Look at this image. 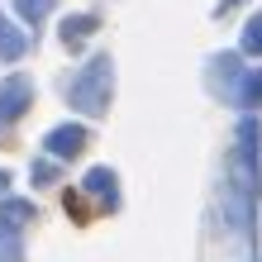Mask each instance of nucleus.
I'll list each match as a JSON object with an SVG mask.
<instances>
[{
	"label": "nucleus",
	"mask_w": 262,
	"mask_h": 262,
	"mask_svg": "<svg viewBox=\"0 0 262 262\" xmlns=\"http://www.w3.org/2000/svg\"><path fill=\"white\" fill-rule=\"evenodd\" d=\"M253 143H257V119L238 124V143L229 152V181H224V214L238 234H248L253 224V195H257V162H253Z\"/></svg>",
	"instance_id": "obj_1"
},
{
	"label": "nucleus",
	"mask_w": 262,
	"mask_h": 262,
	"mask_svg": "<svg viewBox=\"0 0 262 262\" xmlns=\"http://www.w3.org/2000/svg\"><path fill=\"white\" fill-rule=\"evenodd\" d=\"M110 91H115V62H110V53H100V57H91V62L72 76L67 100H72L76 115L100 119L105 110H110Z\"/></svg>",
	"instance_id": "obj_2"
},
{
	"label": "nucleus",
	"mask_w": 262,
	"mask_h": 262,
	"mask_svg": "<svg viewBox=\"0 0 262 262\" xmlns=\"http://www.w3.org/2000/svg\"><path fill=\"white\" fill-rule=\"evenodd\" d=\"M29 105H34V81H29V76H5V81H0V129L14 124Z\"/></svg>",
	"instance_id": "obj_3"
},
{
	"label": "nucleus",
	"mask_w": 262,
	"mask_h": 262,
	"mask_svg": "<svg viewBox=\"0 0 262 262\" xmlns=\"http://www.w3.org/2000/svg\"><path fill=\"white\" fill-rule=\"evenodd\" d=\"M86 143H91L86 124H57V129H48V138H43V152H48V158H76Z\"/></svg>",
	"instance_id": "obj_4"
},
{
	"label": "nucleus",
	"mask_w": 262,
	"mask_h": 262,
	"mask_svg": "<svg viewBox=\"0 0 262 262\" xmlns=\"http://www.w3.org/2000/svg\"><path fill=\"white\" fill-rule=\"evenodd\" d=\"M57 34H62V43H67V48H81V43L96 34V14H67Z\"/></svg>",
	"instance_id": "obj_5"
},
{
	"label": "nucleus",
	"mask_w": 262,
	"mask_h": 262,
	"mask_svg": "<svg viewBox=\"0 0 262 262\" xmlns=\"http://www.w3.org/2000/svg\"><path fill=\"white\" fill-rule=\"evenodd\" d=\"M29 48V38H24V29H14L10 19H0V62H19Z\"/></svg>",
	"instance_id": "obj_6"
},
{
	"label": "nucleus",
	"mask_w": 262,
	"mask_h": 262,
	"mask_svg": "<svg viewBox=\"0 0 262 262\" xmlns=\"http://www.w3.org/2000/svg\"><path fill=\"white\" fill-rule=\"evenodd\" d=\"M115 181H119V177L110 172V167H91L81 186H86L91 195H100V200H110V205H115V195H119V186H115Z\"/></svg>",
	"instance_id": "obj_7"
},
{
	"label": "nucleus",
	"mask_w": 262,
	"mask_h": 262,
	"mask_svg": "<svg viewBox=\"0 0 262 262\" xmlns=\"http://www.w3.org/2000/svg\"><path fill=\"white\" fill-rule=\"evenodd\" d=\"M29 220H38V210H34V200H5L0 205V224H10V229H19Z\"/></svg>",
	"instance_id": "obj_8"
},
{
	"label": "nucleus",
	"mask_w": 262,
	"mask_h": 262,
	"mask_svg": "<svg viewBox=\"0 0 262 262\" xmlns=\"http://www.w3.org/2000/svg\"><path fill=\"white\" fill-rule=\"evenodd\" d=\"M248 57H262V14H253L248 24H243V43H238Z\"/></svg>",
	"instance_id": "obj_9"
},
{
	"label": "nucleus",
	"mask_w": 262,
	"mask_h": 262,
	"mask_svg": "<svg viewBox=\"0 0 262 262\" xmlns=\"http://www.w3.org/2000/svg\"><path fill=\"white\" fill-rule=\"evenodd\" d=\"M238 105H262V67H253L238 86Z\"/></svg>",
	"instance_id": "obj_10"
},
{
	"label": "nucleus",
	"mask_w": 262,
	"mask_h": 262,
	"mask_svg": "<svg viewBox=\"0 0 262 262\" xmlns=\"http://www.w3.org/2000/svg\"><path fill=\"white\" fill-rule=\"evenodd\" d=\"M53 5H57V0H14V10H19V19H29V24H38L43 14H53Z\"/></svg>",
	"instance_id": "obj_11"
},
{
	"label": "nucleus",
	"mask_w": 262,
	"mask_h": 262,
	"mask_svg": "<svg viewBox=\"0 0 262 262\" xmlns=\"http://www.w3.org/2000/svg\"><path fill=\"white\" fill-rule=\"evenodd\" d=\"M19 257V243H14V229L0 224V262H14Z\"/></svg>",
	"instance_id": "obj_12"
},
{
	"label": "nucleus",
	"mask_w": 262,
	"mask_h": 262,
	"mask_svg": "<svg viewBox=\"0 0 262 262\" xmlns=\"http://www.w3.org/2000/svg\"><path fill=\"white\" fill-rule=\"evenodd\" d=\"M53 177H57V158H43V162H34V181H38V186H48Z\"/></svg>",
	"instance_id": "obj_13"
},
{
	"label": "nucleus",
	"mask_w": 262,
	"mask_h": 262,
	"mask_svg": "<svg viewBox=\"0 0 262 262\" xmlns=\"http://www.w3.org/2000/svg\"><path fill=\"white\" fill-rule=\"evenodd\" d=\"M5 186H10V172H0V195H5Z\"/></svg>",
	"instance_id": "obj_14"
},
{
	"label": "nucleus",
	"mask_w": 262,
	"mask_h": 262,
	"mask_svg": "<svg viewBox=\"0 0 262 262\" xmlns=\"http://www.w3.org/2000/svg\"><path fill=\"white\" fill-rule=\"evenodd\" d=\"M234 5H243V0H220V10H234Z\"/></svg>",
	"instance_id": "obj_15"
},
{
	"label": "nucleus",
	"mask_w": 262,
	"mask_h": 262,
	"mask_svg": "<svg viewBox=\"0 0 262 262\" xmlns=\"http://www.w3.org/2000/svg\"><path fill=\"white\" fill-rule=\"evenodd\" d=\"M14 262H19V257H14Z\"/></svg>",
	"instance_id": "obj_16"
}]
</instances>
